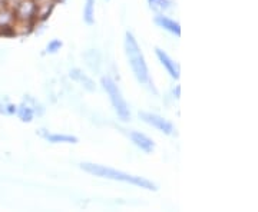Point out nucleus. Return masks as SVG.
<instances>
[{"instance_id": "13", "label": "nucleus", "mask_w": 258, "mask_h": 212, "mask_svg": "<svg viewBox=\"0 0 258 212\" xmlns=\"http://www.w3.org/2000/svg\"><path fill=\"white\" fill-rule=\"evenodd\" d=\"M148 5L152 10H155L158 13H164L171 8V2L169 0H148Z\"/></svg>"}, {"instance_id": "8", "label": "nucleus", "mask_w": 258, "mask_h": 212, "mask_svg": "<svg viewBox=\"0 0 258 212\" xmlns=\"http://www.w3.org/2000/svg\"><path fill=\"white\" fill-rule=\"evenodd\" d=\"M155 23H157L159 28L165 29L166 32L175 35V36H181V25L175 22L174 19L164 16V15H157L155 16Z\"/></svg>"}, {"instance_id": "6", "label": "nucleus", "mask_w": 258, "mask_h": 212, "mask_svg": "<svg viewBox=\"0 0 258 212\" xmlns=\"http://www.w3.org/2000/svg\"><path fill=\"white\" fill-rule=\"evenodd\" d=\"M155 53H157L158 59H159V62L162 63V66L166 69V72L171 75V78H174V79H179V76H181V70H179V65L176 63L175 60H172L169 55L164 52L162 49H159L157 47L155 49Z\"/></svg>"}, {"instance_id": "9", "label": "nucleus", "mask_w": 258, "mask_h": 212, "mask_svg": "<svg viewBox=\"0 0 258 212\" xmlns=\"http://www.w3.org/2000/svg\"><path fill=\"white\" fill-rule=\"evenodd\" d=\"M71 78L74 79L75 82L81 83L83 88L86 89V91H89V92H93L95 89H96V86H95V82L92 81V78H89L86 74H83L81 69H78V67H75L71 70Z\"/></svg>"}, {"instance_id": "5", "label": "nucleus", "mask_w": 258, "mask_h": 212, "mask_svg": "<svg viewBox=\"0 0 258 212\" xmlns=\"http://www.w3.org/2000/svg\"><path fill=\"white\" fill-rule=\"evenodd\" d=\"M15 12L19 20L29 22L30 19L37 16V5L35 3V0H20L15 6Z\"/></svg>"}, {"instance_id": "11", "label": "nucleus", "mask_w": 258, "mask_h": 212, "mask_svg": "<svg viewBox=\"0 0 258 212\" xmlns=\"http://www.w3.org/2000/svg\"><path fill=\"white\" fill-rule=\"evenodd\" d=\"M16 113H18L19 119L22 122H32L33 116H35V109L29 105L28 102H23L16 109Z\"/></svg>"}, {"instance_id": "2", "label": "nucleus", "mask_w": 258, "mask_h": 212, "mask_svg": "<svg viewBox=\"0 0 258 212\" xmlns=\"http://www.w3.org/2000/svg\"><path fill=\"white\" fill-rule=\"evenodd\" d=\"M125 53L128 56L129 65H131V69L135 75L137 81L141 85H149L151 78H149V69L145 62V57H144V53L141 52V47H139L137 39L131 32L125 33Z\"/></svg>"}, {"instance_id": "16", "label": "nucleus", "mask_w": 258, "mask_h": 212, "mask_svg": "<svg viewBox=\"0 0 258 212\" xmlns=\"http://www.w3.org/2000/svg\"><path fill=\"white\" fill-rule=\"evenodd\" d=\"M179 92H181V88H179V86H176V89L174 91V93L176 95V98H179Z\"/></svg>"}, {"instance_id": "14", "label": "nucleus", "mask_w": 258, "mask_h": 212, "mask_svg": "<svg viewBox=\"0 0 258 212\" xmlns=\"http://www.w3.org/2000/svg\"><path fill=\"white\" fill-rule=\"evenodd\" d=\"M63 46V43H62V40H59V39H53V40H50L49 42V45L46 47V52L47 53H56L57 50H60V47Z\"/></svg>"}, {"instance_id": "1", "label": "nucleus", "mask_w": 258, "mask_h": 212, "mask_svg": "<svg viewBox=\"0 0 258 212\" xmlns=\"http://www.w3.org/2000/svg\"><path fill=\"white\" fill-rule=\"evenodd\" d=\"M81 168L85 172H88L91 175L101 176V178H106V179H112V181H119V182H125V184L135 185V186L144 188V189H148V191H158V185L154 184L152 181H149L147 178L131 175L128 172L118 171V169H113V168H109V166L85 162V164L81 165Z\"/></svg>"}, {"instance_id": "15", "label": "nucleus", "mask_w": 258, "mask_h": 212, "mask_svg": "<svg viewBox=\"0 0 258 212\" xmlns=\"http://www.w3.org/2000/svg\"><path fill=\"white\" fill-rule=\"evenodd\" d=\"M16 106L15 105H12V103H0V113H3V115H13V113H16Z\"/></svg>"}, {"instance_id": "12", "label": "nucleus", "mask_w": 258, "mask_h": 212, "mask_svg": "<svg viewBox=\"0 0 258 212\" xmlns=\"http://www.w3.org/2000/svg\"><path fill=\"white\" fill-rule=\"evenodd\" d=\"M83 20L89 26H92L95 23V0H86L85 9H83Z\"/></svg>"}, {"instance_id": "10", "label": "nucleus", "mask_w": 258, "mask_h": 212, "mask_svg": "<svg viewBox=\"0 0 258 212\" xmlns=\"http://www.w3.org/2000/svg\"><path fill=\"white\" fill-rule=\"evenodd\" d=\"M40 135L49 140L50 144H78L79 139L74 135H63V133H45L40 130Z\"/></svg>"}, {"instance_id": "4", "label": "nucleus", "mask_w": 258, "mask_h": 212, "mask_svg": "<svg viewBox=\"0 0 258 212\" xmlns=\"http://www.w3.org/2000/svg\"><path fill=\"white\" fill-rule=\"evenodd\" d=\"M139 118L144 120L145 123L157 128L158 130L164 132L165 135H174L175 133V128L174 125L165 118L159 116L157 113H151V112H139Z\"/></svg>"}, {"instance_id": "7", "label": "nucleus", "mask_w": 258, "mask_h": 212, "mask_svg": "<svg viewBox=\"0 0 258 212\" xmlns=\"http://www.w3.org/2000/svg\"><path fill=\"white\" fill-rule=\"evenodd\" d=\"M129 138L134 142V145H137L141 151H144L147 154H151L155 149L154 140L149 138V136H147L145 133H142V132L132 130V132H129Z\"/></svg>"}, {"instance_id": "3", "label": "nucleus", "mask_w": 258, "mask_h": 212, "mask_svg": "<svg viewBox=\"0 0 258 212\" xmlns=\"http://www.w3.org/2000/svg\"><path fill=\"white\" fill-rule=\"evenodd\" d=\"M101 83L106 95L109 96L112 106L116 112V115L119 116V119L123 120V122H128L131 119V111H129L128 103L125 101L123 95L120 92L119 86L109 76H103L101 79Z\"/></svg>"}]
</instances>
